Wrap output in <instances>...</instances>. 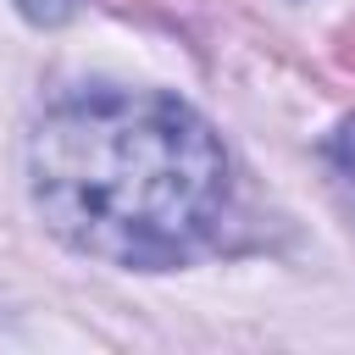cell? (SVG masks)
<instances>
[{
  "instance_id": "6da1fadb",
  "label": "cell",
  "mask_w": 355,
  "mask_h": 355,
  "mask_svg": "<svg viewBox=\"0 0 355 355\" xmlns=\"http://www.w3.org/2000/svg\"><path fill=\"white\" fill-rule=\"evenodd\" d=\"M28 189L44 227L78 255L166 272L205 255L227 216V155L178 94L83 89L28 139Z\"/></svg>"
},
{
  "instance_id": "7a4b0ae2",
  "label": "cell",
  "mask_w": 355,
  "mask_h": 355,
  "mask_svg": "<svg viewBox=\"0 0 355 355\" xmlns=\"http://www.w3.org/2000/svg\"><path fill=\"white\" fill-rule=\"evenodd\" d=\"M322 166H327L333 194H338L344 211L355 216V116H344V122L327 133V144H322Z\"/></svg>"
},
{
  "instance_id": "3957f363",
  "label": "cell",
  "mask_w": 355,
  "mask_h": 355,
  "mask_svg": "<svg viewBox=\"0 0 355 355\" xmlns=\"http://www.w3.org/2000/svg\"><path fill=\"white\" fill-rule=\"evenodd\" d=\"M78 6H83V0H17V11H22L28 22H44V28H55V22H67V17H78Z\"/></svg>"
}]
</instances>
